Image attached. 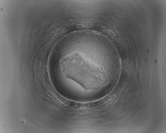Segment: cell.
<instances>
[{
  "mask_svg": "<svg viewBox=\"0 0 166 133\" xmlns=\"http://www.w3.org/2000/svg\"><path fill=\"white\" fill-rule=\"evenodd\" d=\"M60 65L66 78L78 83L86 90L95 88L96 68L78 53L63 58L60 61Z\"/></svg>",
  "mask_w": 166,
  "mask_h": 133,
  "instance_id": "cell-1",
  "label": "cell"
}]
</instances>
